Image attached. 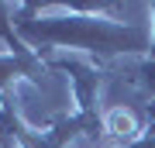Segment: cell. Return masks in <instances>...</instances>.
Masks as SVG:
<instances>
[{"label":"cell","mask_w":155,"mask_h":148,"mask_svg":"<svg viewBox=\"0 0 155 148\" xmlns=\"http://www.w3.org/2000/svg\"><path fill=\"white\" fill-rule=\"evenodd\" d=\"M107 131H110L114 138H121V141H127V138L138 134V121H134L131 110L117 107V110H110V114H107Z\"/></svg>","instance_id":"cell-1"}]
</instances>
